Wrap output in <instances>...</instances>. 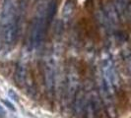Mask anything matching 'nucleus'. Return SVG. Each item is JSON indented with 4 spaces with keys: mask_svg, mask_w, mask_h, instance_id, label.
Masks as SVG:
<instances>
[{
    "mask_svg": "<svg viewBox=\"0 0 131 118\" xmlns=\"http://www.w3.org/2000/svg\"><path fill=\"white\" fill-rule=\"evenodd\" d=\"M19 30V10L17 0H3L0 16V32L3 43L12 46Z\"/></svg>",
    "mask_w": 131,
    "mask_h": 118,
    "instance_id": "obj_1",
    "label": "nucleus"
},
{
    "mask_svg": "<svg viewBox=\"0 0 131 118\" xmlns=\"http://www.w3.org/2000/svg\"><path fill=\"white\" fill-rule=\"evenodd\" d=\"M51 23L46 10V3L41 4L38 8L30 27L28 36V45L30 48L35 49L41 45L46 38V33L48 25Z\"/></svg>",
    "mask_w": 131,
    "mask_h": 118,
    "instance_id": "obj_2",
    "label": "nucleus"
},
{
    "mask_svg": "<svg viewBox=\"0 0 131 118\" xmlns=\"http://www.w3.org/2000/svg\"><path fill=\"white\" fill-rule=\"evenodd\" d=\"M42 74H43V81L46 90L49 93H51L55 88V77H56L55 61L53 60L52 57L47 56L43 59Z\"/></svg>",
    "mask_w": 131,
    "mask_h": 118,
    "instance_id": "obj_3",
    "label": "nucleus"
},
{
    "mask_svg": "<svg viewBox=\"0 0 131 118\" xmlns=\"http://www.w3.org/2000/svg\"><path fill=\"white\" fill-rule=\"evenodd\" d=\"M78 85H79V77L75 71H70L67 76L65 87V102L70 103L73 102L74 98L78 92Z\"/></svg>",
    "mask_w": 131,
    "mask_h": 118,
    "instance_id": "obj_4",
    "label": "nucleus"
},
{
    "mask_svg": "<svg viewBox=\"0 0 131 118\" xmlns=\"http://www.w3.org/2000/svg\"><path fill=\"white\" fill-rule=\"evenodd\" d=\"M87 93L83 90H80L73 100V111L77 117H82L85 114L87 104Z\"/></svg>",
    "mask_w": 131,
    "mask_h": 118,
    "instance_id": "obj_5",
    "label": "nucleus"
},
{
    "mask_svg": "<svg viewBox=\"0 0 131 118\" xmlns=\"http://www.w3.org/2000/svg\"><path fill=\"white\" fill-rule=\"evenodd\" d=\"M15 79L19 86H24L27 81V71L26 67L24 64H19L17 66L16 73H15Z\"/></svg>",
    "mask_w": 131,
    "mask_h": 118,
    "instance_id": "obj_6",
    "label": "nucleus"
},
{
    "mask_svg": "<svg viewBox=\"0 0 131 118\" xmlns=\"http://www.w3.org/2000/svg\"><path fill=\"white\" fill-rule=\"evenodd\" d=\"M74 1L73 0H67L63 6V9H62V16L65 18V19H68L71 15L73 14V11H74Z\"/></svg>",
    "mask_w": 131,
    "mask_h": 118,
    "instance_id": "obj_7",
    "label": "nucleus"
},
{
    "mask_svg": "<svg viewBox=\"0 0 131 118\" xmlns=\"http://www.w3.org/2000/svg\"><path fill=\"white\" fill-rule=\"evenodd\" d=\"M5 115H6V111H5L4 107H3L2 105L0 104V118H1V117H4Z\"/></svg>",
    "mask_w": 131,
    "mask_h": 118,
    "instance_id": "obj_8",
    "label": "nucleus"
}]
</instances>
